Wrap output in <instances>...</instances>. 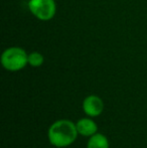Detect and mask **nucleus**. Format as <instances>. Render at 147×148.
Returning a JSON list of instances; mask_svg holds the SVG:
<instances>
[{
    "mask_svg": "<svg viewBox=\"0 0 147 148\" xmlns=\"http://www.w3.org/2000/svg\"><path fill=\"white\" fill-rule=\"evenodd\" d=\"M79 133L76 123L67 119L53 122L47 131V138L55 147H68L76 141Z\"/></svg>",
    "mask_w": 147,
    "mask_h": 148,
    "instance_id": "obj_1",
    "label": "nucleus"
},
{
    "mask_svg": "<svg viewBox=\"0 0 147 148\" xmlns=\"http://www.w3.org/2000/svg\"><path fill=\"white\" fill-rule=\"evenodd\" d=\"M44 62V58L38 51H32L28 53V64L32 68H38Z\"/></svg>",
    "mask_w": 147,
    "mask_h": 148,
    "instance_id": "obj_7",
    "label": "nucleus"
},
{
    "mask_svg": "<svg viewBox=\"0 0 147 148\" xmlns=\"http://www.w3.org/2000/svg\"><path fill=\"white\" fill-rule=\"evenodd\" d=\"M83 110L88 117H98L104 111V102L96 95H90L83 101Z\"/></svg>",
    "mask_w": 147,
    "mask_h": 148,
    "instance_id": "obj_4",
    "label": "nucleus"
},
{
    "mask_svg": "<svg viewBox=\"0 0 147 148\" xmlns=\"http://www.w3.org/2000/svg\"><path fill=\"white\" fill-rule=\"evenodd\" d=\"M1 64L9 72H18L28 64V55L21 47H8L1 55Z\"/></svg>",
    "mask_w": 147,
    "mask_h": 148,
    "instance_id": "obj_2",
    "label": "nucleus"
},
{
    "mask_svg": "<svg viewBox=\"0 0 147 148\" xmlns=\"http://www.w3.org/2000/svg\"><path fill=\"white\" fill-rule=\"evenodd\" d=\"M55 148H61V147H55Z\"/></svg>",
    "mask_w": 147,
    "mask_h": 148,
    "instance_id": "obj_8",
    "label": "nucleus"
},
{
    "mask_svg": "<svg viewBox=\"0 0 147 148\" xmlns=\"http://www.w3.org/2000/svg\"><path fill=\"white\" fill-rule=\"evenodd\" d=\"M87 148H110V144L108 138L104 134L97 132L93 136L89 137Z\"/></svg>",
    "mask_w": 147,
    "mask_h": 148,
    "instance_id": "obj_6",
    "label": "nucleus"
},
{
    "mask_svg": "<svg viewBox=\"0 0 147 148\" xmlns=\"http://www.w3.org/2000/svg\"><path fill=\"white\" fill-rule=\"evenodd\" d=\"M79 135L91 137L98 132V125L91 118H82L76 123Z\"/></svg>",
    "mask_w": 147,
    "mask_h": 148,
    "instance_id": "obj_5",
    "label": "nucleus"
},
{
    "mask_svg": "<svg viewBox=\"0 0 147 148\" xmlns=\"http://www.w3.org/2000/svg\"><path fill=\"white\" fill-rule=\"evenodd\" d=\"M28 9L37 19L49 21L57 13V4L55 0H29Z\"/></svg>",
    "mask_w": 147,
    "mask_h": 148,
    "instance_id": "obj_3",
    "label": "nucleus"
}]
</instances>
